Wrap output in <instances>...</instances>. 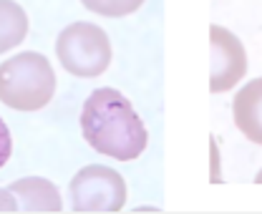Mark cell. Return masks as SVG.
<instances>
[{
  "mask_svg": "<svg viewBox=\"0 0 262 214\" xmlns=\"http://www.w3.org/2000/svg\"><path fill=\"white\" fill-rule=\"evenodd\" d=\"M18 212V202L13 197L10 189H0V214H15Z\"/></svg>",
  "mask_w": 262,
  "mask_h": 214,
  "instance_id": "cell-11",
  "label": "cell"
},
{
  "mask_svg": "<svg viewBox=\"0 0 262 214\" xmlns=\"http://www.w3.org/2000/svg\"><path fill=\"white\" fill-rule=\"evenodd\" d=\"M10 154H13V139H10V131H8L5 121L0 119V169L8 164Z\"/></svg>",
  "mask_w": 262,
  "mask_h": 214,
  "instance_id": "cell-10",
  "label": "cell"
},
{
  "mask_svg": "<svg viewBox=\"0 0 262 214\" xmlns=\"http://www.w3.org/2000/svg\"><path fill=\"white\" fill-rule=\"evenodd\" d=\"M56 56L68 73L78 78H96L111 63V40L94 23H71L56 40Z\"/></svg>",
  "mask_w": 262,
  "mask_h": 214,
  "instance_id": "cell-3",
  "label": "cell"
},
{
  "mask_svg": "<svg viewBox=\"0 0 262 214\" xmlns=\"http://www.w3.org/2000/svg\"><path fill=\"white\" fill-rule=\"evenodd\" d=\"M28 35V15L15 0H0V53L20 46Z\"/></svg>",
  "mask_w": 262,
  "mask_h": 214,
  "instance_id": "cell-8",
  "label": "cell"
},
{
  "mask_svg": "<svg viewBox=\"0 0 262 214\" xmlns=\"http://www.w3.org/2000/svg\"><path fill=\"white\" fill-rule=\"evenodd\" d=\"M68 197L76 214H114L124 209L126 182L116 169L91 164L71 179Z\"/></svg>",
  "mask_w": 262,
  "mask_h": 214,
  "instance_id": "cell-4",
  "label": "cell"
},
{
  "mask_svg": "<svg viewBox=\"0 0 262 214\" xmlns=\"http://www.w3.org/2000/svg\"><path fill=\"white\" fill-rule=\"evenodd\" d=\"M56 93V71L43 53L23 51L0 63V101L15 111H38Z\"/></svg>",
  "mask_w": 262,
  "mask_h": 214,
  "instance_id": "cell-2",
  "label": "cell"
},
{
  "mask_svg": "<svg viewBox=\"0 0 262 214\" xmlns=\"http://www.w3.org/2000/svg\"><path fill=\"white\" fill-rule=\"evenodd\" d=\"M255 182H257V184H262V169H260V172H257V177H255Z\"/></svg>",
  "mask_w": 262,
  "mask_h": 214,
  "instance_id": "cell-12",
  "label": "cell"
},
{
  "mask_svg": "<svg viewBox=\"0 0 262 214\" xmlns=\"http://www.w3.org/2000/svg\"><path fill=\"white\" fill-rule=\"evenodd\" d=\"M83 139L103 156L131 161L149 144L146 126L131 101L116 89H96L81 109Z\"/></svg>",
  "mask_w": 262,
  "mask_h": 214,
  "instance_id": "cell-1",
  "label": "cell"
},
{
  "mask_svg": "<svg viewBox=\"0 0 262 214\" xmlns=\"http://www.w3.org/2000/svg\"><path fill=\"white\" fill-rule=\"evenodd\" d=\"M232 116L237 129L255 144L262 146V78L245 83L234 101H232Z\"/></svg>",
  "mask_w": 262,
  "mask_h": 214,
  "instance_id": "cell-7",
  "label": "cell"
},
{
  "mask_svg": "<svg viewBox=\"0 0 262 214\" xmlns=\"http://www.w3.org/2000/svg\"><path fill=\"white\" fill-rule=\"evenodd\" d=\"M247 73V51L242 40L222 26L209 28V91L234 89Z\"/></svg>",
  "mask_w": 262,
  "mask_h": 214,
  "instance_id": "cell-5",
  "label": "cell"
},
{
  "mask_svg": "<svg viewBox=\"0 0 262 214\" xmlns=\"http://www.w3.org/2000/svg\"><path fill=\"white\" fill-rule=\"evenodd\" d=\"M81 3L91 13L106 15V18H124V15L136 13L144 5V0H81Z\"/></svg>",
  "mask_w": 262,
  "mask_h": 214,
  "instance_id": "cell-9",
  "label": "cell"
},
{
  "mask_svg": "<svg viewBox=\"0 0 262 214\" xmlns=\"http://www.w3.org/2000/svg\"><path fill=\"white\" fill-rule=\"evenodd\" d=\"M18 202V212L28 214H58L63 212L61 194L56 184L43 179V177H26L8 186Z\"/></svg>",
  "mask_w": 262,
  "mask_h": 214,
  "instance_id": "cell-6",
  "label": "cell"
}]
</instances>
